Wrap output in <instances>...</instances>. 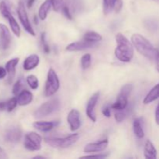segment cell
I'll list each match as a JSON object with an SVG mask.
<instances>
[{"instance_id": "9a60e30c", "label": "cell", "mask_w": 159, "mask_h": 159, "mask_svg": "<svg viewBox=\"0 0 159 159\" xmlns=\"http://www.w3.org/2000/svg\"><path fill=\"white\" fill-rule=\"evenodd\" d=\"M20 61L19 57H14V58L10 59L8 61L6 64V69L7 71L8 74V82L11 83L13 80L16 75V68L17 65Z\"/></svg>"}, {"instance_id": "cb8c5ba5", "label": "cell", "mask_w": 159, "mask_h": 159, "mask_svg": "<svg viewBox=\"0 0 159 159\" xmlns=\"http://www.w3.org/2000/svg\"><path fill=\"white\" fill-rule=\"evenodd\" d=\"M6 20L9 21V26H10V28L11 30H12V33H13L16 37H20V34H21V30H20V25L18 24V23H17V21L16 20V19L14 18L12 14H11Z\"/></svg>"}, {"instance_id": "836d02e7", "label": "cell", "mask_w": 159, "mask_h": 159, "mask_svg": "<svg viewBox=\"0 0 159 159\" xmlns=\"http://www.w3.org/2000/svg\"><path fill=\"white\" fill-rule=\"evenodd\" d=\"M108 156V154H99V155H85L81 158H105Z\"/></svg>"}, {"instance_id": "d590c367", "label": "cell", "mask_w": 159, "mask_h": 159, "mask_svg": "<svg viewBox=\"0 0 159 159\" xmlns=\"http://www.w3.org/2000/svg\"><path fill=\"white\" fill-rule=\"evenodd\" d=\"M102 114L105 116H107V117H110V116H111V111H110V107H105V108L102 110Z\"/></svg>"}, {"instance_id": "44dd1931", "label": "cell", "mask_w": 159, "mask_h": 159, "mask_svg": "<svg viewBox=\"0 0 159 159\" xmlns=\"http://www.w3.org/2000/svg\"><path fill=\"white\" fill-rule=\"evenodd\" d=\"M159 98V83L158 85H156L155 86H154L152 89L150 90L148 93L147 94V96L144 97V104H149L151 102H154L156 99H158Z\"/></svg>"}, {"instance_id": "6da1fadb", "label": "cell", "mask_w": 159, "mask_h": 159, "mask_svg": "<svg viewBox=\"0 0 159 159\" xmlns=\"http://www.w3.org/2000/svg\"><path fill=\"white\" fill-rule=\"evenodd\" d=\"M116 48L115 49V56L119 61L125 63L131 61L134 57L133 43L120 33H118L115 37Z\"/></svg>"}, {"instance_id": "1f68e13d", "label": "cell", "mask_w": 159, "mask_h": 159, "mask_svg": "<svg viewBox=\"0 0 159 159\" xmlns=\"http://www.w3.org/2000/svg\"><path fill=\"white\" fill-rule=\"evenodd\" d=\"M17 104H18L17 98H11L9 100H8L7 102H6V110H7L8 112H12V110L16 108Z\"/></svg>"}, {"instance_id": "5bb4252c", "label": "cell", "mask_w": 159, "mask_h": 159, "mask_svg": "<svg viewBox=\"0 0 159 159\" xmlns=\"http://www.w3.org/2000/svg\"><path fill=\"white\" fill-rule=\"evenodd\" d=\"M95 43H92V42L86 41L85 40H82V41H76L68 44L66 47V50L68 51H84L85 49L93 48V46H95Z\"/></svg>"}, {"instance_id": "30bf717a", "label": "cell", "mask_w": 159, "mask_h": 159, "mask_svg": "<svg viewBox=\"0 0 159 159\" xmlns=\"http://www.w3.org/2000/svg\"><path fill=\"white\" fill-rule=\"evenodd\" d=\"M68 124H69L70 130L71 131H76L79 130L81 127V120H80V113L79 110L73 109L69 112L67 117Z\"/></svg>"}, {"instance_id": "2e32d148", "label": "cell", "mask_w": 159, "mask_h": 159, "mask_svg": "<svg viewBox=\"0 0 159 159\" xmlns=\"http://www.w3.org/2000/svg\"><path fill=\"white\" fill-rule=\"evenodd\" d=\"M58 124L57 121H36L33 124L35 129L40 132H48Z\"/></svg>"}, {"instance_id": "9c48e42d", "label": "cell", "mask_w": 159, "mask_h": 159, "mask_svg": "<svg viewBox=\"0 0 159 159\" xmlns=\"http://www.w3.org/2000/svg\"><path fill=\"white\" fill-rule=\"evenodd\" d=\"M5 140L7 142L16 144L20 142L22 138V130L19 127H11L5 133Z\"/></svg>"}, {"instance_id": "4dcf8cb0", "label": "cell", "mask_w": 159, "mask_h": 159, "mask_svg": "<svg viewBox=\"0 0 159 159\" xmlns=\"http://www.w3.org/2000/svg\"><path fill=\"white\" fill-rule=\"evenodd\" d=\"M23 85H24L23 79L22 78H20L13 85V87H12V94L15 95V96H18L19 93L23 89Z\"/></svg>"}, {"instance_id": "484cf974", "label": "cell", "mask_w": 159, "mask_h": 159, "mask_svg": "<svg viewBox=\"0 0 159 159\" xmlns=\"http://www.w3.org/2000/svg\"><path fill=\"white\" fill-rule=\"evenodd\" d=\"M116 0H103L102 2V9L104 15H108L112 12L115 7Z\"/></svg>"}, {"instance_id": "7402d4cb", "label": "cell", "mask_w": 159, "mask_h": 159, "mask_svg": "<svg viewBox=\"0 0 159 159\" xmlns=\"http://www.w3.org/2000/svg\"><path fill=\"white\" fill-rule=\"evenodd\" d=\"M133 130L134 133L136 137L139 139H141L144 137V131L143 126L141 124V120L140 118H135L133 121Z\"/></svg>"}, {"instance_id": "f546056e", "label": "cell", "mask_w": 159, "mask_h": 159, "mask_svg": "<svg viewBox=\"0 0 159 159\" xmlns=\"http://www.w3.org/2000/svg\"><path fill=\"white\" fill-rule=\"evenodd\" d=\"M92 57L89 54H85L81 58V66L82 69H88L91 66Z\"/></svg>"}, {"instance_id": "ac0fdd59", "label": "cell", "mask_w": 159, "mask_h": 159, "mask_svg": "<svg viewBox=\"0 0 159 159\" xmlns=\"http://www.w3.org/2000/svg\"><path fill=\"white\" fill-rule=\"evenodd\" d=\"M33 98H34V96H33L32 93L26 89L22 90L18 94V97H17L18 105L21 106V107L29 105L32 102Z\"/></svg>"}, {"instance_id": "ab89813d", "label": "cell", "mask_w": 159, "mask_h": 159, "mask_svg": "<svg viewBox=\"0 0 159 159\" xmlns=\"http://www.w3.org/2000/svg\"><path fill=\"white\" fill-rule=\"evenodd\" d=\"M155 121H156V124L159 125V103L157 106L156 110H155Z\"/></svg>"}, {"instance_id": "60d3db41", "label": "cell", "mask_w": 159, "mask_h": 159, "mask_svg": "<svg viewBox=\"0 0 159 159\" xmlns=\"http://www.w3.org/2000/svg\"><path fill=\"white\" fill-rule=\"evenodd\" d=\"M6 110V102H0V111Z\"/></svg>"}, {"instance_id": "83f0119b", "label": "cell", "mask_w": 159, "mask_h": 159, "mask_svg": "<svg viewBox=\"0 0 159 159\" xmlns=\"http://www.w3.org/2000/svg\"><path fill=\"white\" fill-rule=\"evenodd\" d=\"M0 13L5 19H7L12 14L9 6L5 1H2L0 2Z\"/></svg>"}, {"instance_id": "e575fe53", "label": "cell", "mask_w": 159, "mask_h": 159, "mask_svg": "<svg viewBox=\"0 0 159 159\" xmlns=\"http://www.w3.org/2000/svg\"><path fill=\"white\" fill-rule=\"evenodd\" d=\"M123 6V2L122 0H116V5H115V10H116V12H119L121 10Z\"/></svg>"}, {"instance_id": "74e56055", "label": "cell", "mask_w": 159, "mask_h": 159, "mask_svg": "<svg viewBox=\"0 0 159 159\" xmlns=\"http://www.w3.org/2000/svg\"><path fill=\"white\" fill-rule=\"evenodd\" d=\"M155 62H156V69L159 72V50H156V54H155Z\"/></svg>"}, {"instance_id": "7a4b0ae2", "label": "cell", "mask_w": 159, "mask_h": 159, "mask_svg": "<svg viewBox=\"0 0 159 159\" xmlns=\"http://www.w3.org/2000/svg\"><path fill=\"white\" fill-rule=\"evenodd\" d=\"M134 48L141 54L151 61L155 60L156 50L148 40L139 34H134L131 37Z\"/></svg>"}, {"instance_id": "603a6c76", "label": "cell", "mask_w": 159, "mask_h": 159, "mask_svg": "<svg viewBox=\"0 0 159 159\" xmlns=\"http://www.w3.org/2000/svg\"><path fill=\"white\" fill-rule=\"evenodd\" d=\"M52 7L56 12H62L65 8L69 7L70 0H51Z\"/></svg>"}, {"instance_id": "e0dca14e", "label": "cell", "mask_w": 159, "mask_h": 159, "mask_svg": "<svg viewBox=\"0 0 159 159\" xmlns=\"http://www.w3.org/2000/svg\"><path fill=\"white\" fill-rule=\"evenodd\" d=\"M40 63V57L37 54H31L28 56L23 62V68L26 71H30L37 67Z\"/></svg>"}, {"instance_id": "7c38bea8", "label": "cell", "mask_w": 159, "mask_h": 159, "mask_svg": "<svg viewBox=\"0 0 159 159\" xmlns=\"http://www.w3.org/2000/svg\"><path fill=\"white\" fill-rule=\"evenodd\" d=\"M0 40H1L2 49H8L12 42V36L9 30L3 23H0Z\"/></svg>"}, {"instance_id": "d6a6232c", "label": "cell", "mask_w": 159, "mask_h": 159, "mask_svg": "<svg viewBox=\"0 0 159 159\" xmlns=\"http://www.w3.org/2000/svg\"><path fill=\"white\" fill-rule=\"evenodd\" d=\"M41 43H42V46H43V50L46 54H48L50 52V47L49 45L47 43V40H46V34L45 33H42L41 34Z\"/></svg>"}, {"instance_id": "8992f818", "label": "cell", "mask_w": 159, "mask_h": 159, "mask_svg": "<svg viewBox=\"0 0 159 159\" xmlns=\"http://www.w3.org/2000/svg\"><path fill=\"white\" fill-rule=\"evenodd\" d=\"M132 89H133V85L131 84H127L124 85L116 98V100L111 106V108L115 110L125 109L128 105V98Z\"/></svg>"}, {"instance_id": "b9f144b4", "label": "cell", "mask_w": 159, "mask_h": 159, "mask_svg": "<svg viewBox=\"0 0 159 159\" xmlns=\"http://www.w3.org/2000/svg\"><path fill=\"white\" fill-rule=\"evenodd\" d=\"M34 2H35V0H28L27 1V7L29 8H31L32 7L33 4L34 3Z\"/></svg>"}, {"instance_id": "d6986e66", "label": "cell", "mask_w": 159, "mask_h": 159, "mask_svg": "<svg viewBox=\"0 0 159 159\" xmlns=\"http://www.w3.org/2000/svg\"><path fill=\"white\" fill-rule=\"evenodd\" d=\"M144 157L147 159L157 158V150L152 141L148 140L144 144Z\"/></svg>"}, {"instance_id": "4316f807", "label": "cell", "mask_w": 159, "mask_h": 159, "mask_svg": "<svg viewBox=\"0 0 159 159\" xmlns=\"http://www.w3.org/2000/svg\"><path fill=\"white\" fill-rule=\"evenodd\" d=\"M129 112H130V108H127V107L125 109H123V110H116V112H115V120H116V122H123L126 119L127 115L129 114Z\"/></svg>"}, {"instance_id": "5b68a950", "label": "cell", "mask_w": 159, "mask_h": 159, "mask_svg": "<svg viewBox=\"0 0 159 159\" xmlns=\"http://www.w3.org/2000/svg\"><path fill=\"white\" fill-rule=\"evenodd\" d=\"M60 87V81L58 76L54 69L50 68L47 76V81L45 83L44 94L47 97L52 96L55 94Z\"/></svg>"}, {"instance_id": "7bdbcfd3", "label": "cell", "mask_w": 159, "mask_h": 159, "mask_svg": "<svg viewBox=\"0 0 159 159\" xmlns=\"http://www.w3.org/2000/svg\"><path fill=\"white\" fill-rule=\"evenodd\" d=\"M34 158H45V157H43V156H35V157H34Z\"/></svg>"}, {"instance_id": "ba28073f", "label": "cell", "mask_w": 159, "mask_h": 159, "mask_svg": "<svg viewBox=\"0 0 159 159\" xmlns=\"http://www.w3.org/2000/svg\"><path fill=\"white\" fill-rule=\"evenodd\" d=\"M17 14H18V17L20 19V21L21 23L22 26H23L25 30L30 34L31 36H35V32H34V29L32 27L30 22L29 20V17H28L27 12H26V8H25L24 4L22 2H20L18 4V8H17Z\"/></svg>"}, {"instance_id": "f35d334b", "label": "cell", "mask_w": 159, "mask_h": 159, "mask_svg": "<svg viewBox=\"0 0 159 159\" xmlns=\"http://www.w3.org/2000/svg\"><path fill=\"white\" fill-rule=\"evenodd\" d=\"M8 158L7 155H6V152H5V150L3 148H2L0 147V159H6Z\"/></svg>"}, {"instance_id": "3957f363", "label": "cell", "mask_w": 159, "mask_h": 159, "mask_svg": "<svg viewBox=\"0 0 159 159\" xmlns=\"http://www.w3.org/2000/svg\"><path fill=\"white\" fill-rule=\"evenodd\" d=\"M79 138V134H73L65 138H45V142L51 148L63 149L75 144Z\"/></svg>"}, {"instance_id": "ffe728a7", "label": "cell", "mask_w": 159, "mask_h": 159, "mask_svg": "<svg viewBox=\"0 0 159 159\" xmlns=\"http://www.w3.org/2000/svg\"><path fill=\"white\" fill-rule=\"evenodd\" d=\"M51 6H52L51 0H45V1L42 3L38 10V16L40 20H44L45 19L47 18Z\"/></svg>"}, {"instance_id": "f1b7e54d", "label": "cell", "mask_w": 159, "mask_h": 159, "mask_svg": "<svg viewBox=\"0 0 159 159\" xmlns=\"http://www.w3.org/2000/svg\"><path fill=\"white\" fill-rule=\"evenodd\" d=\"M26 82L29 85V86L34 90L37 89L39 86L38 79L34 75H28L26 77Z\"/></svg>"}, {"instance_id": "277c9868", "label": "cell", "mask_w": 159, "mask_h": 159, "mask_svg": "<svg viewBox=\"0 0 159 159\" xmlns=\"http://www.w3.org/2000/svg\"><path fill=\"white\" fill-rule=\"evenodd\" d=\"M60 107L61 102L59 99L57 98H54L40 105L39 108L34 112V115L37 118L45 117L57 111Z\"/></svg>"}, {"instance_id": "4fadbf2b", "label": "cell", "mask_w": 159, "mask_h": 159, "mask_svg": "<svg viewBox=\"0 0 159 159\" xmlns=\"http://www.w3.org/2000/svg\"><path fill=\"white\" fill-rule=\"evenodd\" d=\"M108 143L107 139H104L99 142L89 143L85 145V148H84V152L85 153H97V152H103L107 148Z\"/></svg>"}, {"instance_id": "8fae6325", "label": "cell", "mask_w": 159, "mask_h": 159, "mask_svg": "<svg viewBox=\"0 0 159 159\" xmlns=\"http://www.w3.org/2000/svg\"><path fill=\"white\" fill-rule=\"evenodd\" d=\"M99 99V92H97V93H94V94L90 97V99H89L88 102H87L86 115L88 116V117L93 121V122H96V114H95V107H96V103H97Z\"/></svg>"}, {"instance_id": "52a82bcc", "label": "cell", "mask_w": 159, "mask_h": 159, "mask_svg": "<svg viewBox=\"0 0 159 159\" xmlns=\"http://www.w3.org/2000/svg\"><path fill=\"white\" fill-rule=\"evenodd\" d=\"M42 138L36 132H29L24 137L23 145L27 150L31 152H37L41 149Z\"/></svg>"}, {"instance_id": "d4e9b609", "label": "cell", "mask_w": 159, "mask_h": 159, "mask_svg": "<svg viewBox=\"0 0 159 159\" xmlns=\"http://www.w3.org/2000/svg\"><path fill=\"white\" fill-rule=\"evenodd\" d=\"M102 39V36L98 33L94 32V31H89L85 34L83 37V40L86 41L92 42V43H96V42L101 41Z\"/></svg>"}, {"instance_id": "8d00e7d4", "label": "cell", "mask_w": 159, "mask_h": 159, "mask_svg": "<svg viewBox=\"0 0 159 159\" xmlns=\"http://www.w3.org/2000/svg\"><path fill=\"white\" fill-rule=\"evenodd\" d=\"M7 75V71H6V68L0 66V79H4Z\"/></svg>"}]
</instances>
